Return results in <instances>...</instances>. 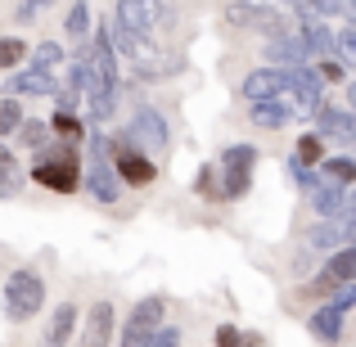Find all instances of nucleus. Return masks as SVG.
Wrapping results in <instances>:
<instances>
[{"instance_id":"f257e3e1","label":"nucleus","mask_w":356,"mask_h":347,"mask_svg":"<svg viewBox=\"0 0 356 347\" xmlns=\"http://www.w3.org/2000/svg\"><path fill=\"white\" fill-rule=\"evenodd\" d=\"M81 158L72 145H50L36 154V167H32V181L41 190H54V194H77L81 190Z\"/></svg>"},{"instance_id":"f03ea898","label":"nucleus","mask_w":356,"mask_h":347,"mask_svg":"<svg viewBox=\"0 0 356 347\" xmlns=\"http://www.w3.org/2000/svg\"><path fill=\"white\" fill-rule=\"evenodd\" d=\"M108 163H113L118 181L131 185V190H145V185L158 181V167L145 149H136V140L122 131V136H108Z\"/></svg>"},{"instance_id":"7ed1b4c3","label":"nucleus","mask_w":356,"mask_h":347,"mask_svg":"<svg viewBox=\"0 0 356 347\" xmlns=\"http://www.w3.org/2000/svg\"><path fill=\"white\" fill-rule=\"evenodd\" d=\"M41 307H45V280L36 275L32 266H18L14 275L5 280V316L14 325H23V321H32Z\"/></svg>"},{"instance_id":"20e7f679","label":"nucleus","mask_w":356,"mask_h":347,"mask_svg":"<svg viewBox=\"0 0 356 347\" xmlns=\"http://www.w3.org/2000/svg\"><path fill=\"white\" fill-rule=\"evenodd\" d=\"M81 185L90 190V199H95V203H118L122 181H118L113 163H108V136H90V163H86Z\"/></svg>"},{"instance_id":"39448f33","label":"nucleus","mask_w":356,"mask_h":347,"mask_svg":"<svg viewBox=\"0 0 356 347\" xmlns=\"http://www.w3.org/2000/svg\"><path fill=\"white\" fill-rule=\"evenodd\" d=\"M252 167H257V149H252V145H230L226 154H221L217 172H221V190H226V199H239V194H248Z\"/></svg>"},{"instance_id":"423d86ee","label":"nucleus","mask_w":356,"mask_h":347,"mask_svg":"<svg viewBox=\"0 0 356 347\" xmlns=\"http://www.w3.org/2000/svg\"><path fill=\"white\" fill-rule=\"evenodd\" d=\"M167 325V298L163 293H149L131 307L127 325H122V343H140V339H154L158 330Z\"/></svg>"},{"instance_id":"0eeeda50","label":"nucleus","mask_w":356,"mask_h":347,"mask_svg":"<svg viewBox=\"0 0 356 347\" xmlns=\"http://www.w3.org/2000/svg\"><path fill=\"white\" fill-rule=\"evenodd\" d=\"M127 136L136 140V149H145V154H163V149L172 145V131H167V118L158 113V108H149V104H140V108H136V118H131Z\"/></svg>"},{"instance_id":"6e6552de","label":"nucleus","mask_w":356,"mask_h":347,"mask_svg":"<svg viewBox=\"0 0 356 347\" xmlns=\"http://www.w3.org/2000/svg\"><path fill=\"white\" fill-rule=\"evenodd\" d=\"M316 293H339V289L356 284V243H348V248H339L330 261L321 266V275L312 280Z\"/></svg>"},{"instance_id":"1a4fd4ad","label":"nucleus","mask_w":356,"mask_h":347,"mask_svg":"<svg viewBox=\"0 0 356 347\" xmlns=\"http://www.w3.org/2000/svg\"><path fill=\"white\" fill-rule=\"evenodd\" d=\"M289 90V72L284 68H252L248 77H243V99L252 104H270V99H280Z\"/></svg>"},{"instance_id":"9d476101","label":"nucleus","mask_w":356,"mask_h":347,"mask_svg":"<svg viewBox=\"0 0 356 347\" xmlns=\"http://www.w3.org/2000/svg\"><path fill=\"white\" fill-rule=\"evenodd\" d=\"M113 325H118L113 302H95L86 312V330H81V343L77 347H108V339H113Z\"/></svg>"},{"instance_id":"9b49d317","label":"nucleus","mask_w":356,"mask_h":347,"mask_svg":"<svg viewBox=\"0 0 356 347\" xmlns=\"http://www.w3.org/2000/svg\"><path fill=\"white\" fill-rule=\"evenodd\" d=\"M316 136H321V140H348V145H356V118L348 113V108L321 104V113H316Z\"/></svg>"},{"instance_id":"f8f14e48","label":"nucleus","mask_w":356,"mask_h":347,"mask_svg":"<svg viewBox=\"0 0 356 347\" xmlns=\"http://www.w3.org/2000/svg\"><path fill=\"white\" fill-rule=\"evenodd\" d=\"M72 334H77V307H72V302H59V307H54V316H50V325H45L41 347H68Z\"/></svg>"},{"instance_id":"ddd939ff","label":"nucleus","mask_w":356,"mask_h":347,"mask_svg":"<svg viewBox=\"0 0 356 347\" xmlns=\"http://www.w3.org/2000/svg\"><path fill=\"white\" fill-rule=\"evenodd\" d=\"M9 95H59V86H54V72L23 68L9 77Z\"/></svg>"},{"instance_id":"4468645a","label":"nucleus","mask_w":356,"mask_h":347,"mask_svg":"<svg viewBox=\"0 0 356 347\" xmlns=\"http://www.w3.org/2000/svg\"><path fill=\"white\" fill-rule=\"evenodd\" d=\"M343 316H348V312H339V307H316V312H312V339H321L325 347H334V343H339L343 339Z\"/></svg>"},{"instance_id":"2eb2a0df","label":"nucleus","mask_w":356,"mask_h":347,"mask_svg":"<svg viewBox=\"0 0 356 347\" xmlns=\"http://www.w3.org/2000/svg\"><path fill=\"white\" fill-rule=\"evenodd\" d=\"M248 118H252V127L280 131V127H289V122H293L298 113H293V104L280 95V99H270V104H252V108H248Z\"/></svg>"},{"instance_id":"dca6fc26","label":"nucleus","mask_w":356,"mask_h":347,"mask_svg":"<svg viewBox=\"0 0 356 347\" xmlns=\"http://www.w3.org/2000/svg\"><path fill=\"white\" fill-rule=\"evenodd\" d=\"M312 208H316V217H321V221H339L343 208H348V190H339V185L325 181L321 190L312 194Z\"/></svg>"},{"instance_id":"f3484780","label":"nucleus","mask_w":356,"mask_h":347,"mask_svg":"<svg viewBox=\"0 0 356 347\" xmlns=\"http://www.w3.org/2000/svg\"><path fill=\"white\" fill-rule=\"evenodd\" d=\"M321 176L330 185H339V190H356V158L352 154H334L321 163Z\"/></svg>"},{"instance_id":"a211bd4d","label":"nucleus","mask_w":356,"mask_h":347,"mask_svg":"<svg viewBox=\"0 0 356 347\" xmlns=\"http://www.w3.org/2000/svg\"><path fill=\"white\" fill-rule=\"evenodd\" d=\"M312 248L316 252H339V248H348V230H343V217L339 221H321V226L312 230Z\"/></svg>"},{"instance_id":"6ab92c4d","label":"nucleus","mask_w":356,"mask_h":347,"mask_svg":"<svg viewBox=\"0 0 356 347\" xmlns=\"http://www.w3.org/2000/svg\"><path fill=\"white\" fill-rule=\"evenodd\" d=\"M50 136H59V145H72V149H77L81 140H86V127H81L77 113H54L50 118Z\"/></svg>"},{"instance_id":"aec40b11","label":"nucleus","mask_w":356,"mask_h":347,"mask_svg":"<svg viewBox=\"0 0 356 347\" xmlns=\"http://www.w3.org/2000/svg\"><path fill=\"white\" fill-rule=\"evenodd\" d=\"M18 190H23V172H18L14 154H9V149L0 145V199H14Z\"/></svg>"},{"instance_id":"412c9836","label":"nucleus","mask_w":356,"mask_h":347,"mask_svg":"<svg viewBox=\"0 0 356 347\" xmlns=\"http://www.w3.org/2000/svg\"><path fill=\"white\" fill-rule=\"evenodd\" d=\"M194 194H199V199H212V203H226V190H221V172H217V167H208V163L199 167V176H194Z\"/></svg>"},{"instance_id":"4be33fe9","label":"nucleus","mask_w":356,"mask_h":347,"mask_svg":"<svg viewBox=\"0 0 356 347\" xmlns=\"http://www.w3.org/2000/svg\"><path fill=\"white\" fill-rule=\"evenodd\" d=\"M18 145L23 149H32V154H41V149H50V122H23L18 127Z\"/></svg>"},{"instance_id":"5701e85b","label":"nucleus","mask_w":356,"mask_h":347,"mask_svg":"<svg viewBox=\"0 0 356 347\" xmlns=\"http://www.w3.org/2000/svg\"><path fill=\"white\" fill-rule=\"evenodd\" d=\"M293 163H302V167H321V163H325V140L316 136V131L298 136V154H293Z\"/></svg>"},{"instance_id":"b1692460","label":"nucleus","mask_w":356,"mask_h":347,"mask_svg":"<svg viewBox=\"0 0 356 347\" xmlns=\"http://www.w3.org/2000/svg\"><path fill=\"white\" fill-rule=\"evenodd\" d=\"M63 32H68L72 41H86V36H90V5H68V14H63Z\"/></svg>"},{"instance_id":"393cba45","label":"nucleus","mask_w":356,"mask_h":347,"mask_svg":"<svg viewBox=\"0 0 356 347\" xmlns=\"http://www.w3.org/2000/svg\"><path fill=\"white\" fill-rule=\"evenodd\" d=\"M59 63H63V45H59V41H41V45L32 50V68H36V72H54Z\"/></svg>"},{"instance_id":"a878e982","label":"nucleus","mask_w":356,"mask_h":347,"mask_svg":"<svg viewBox=\"0 0 356 347\" xmlns=\"http://www.w3.org/2000/svg\"><path fill=\"white\" fill-rule=\"evenodd\" d=\"M217 347H261L257 334H243L239 325H217V339H212Z\"/></svg>"},{"instance_id":"bb28decb","label":"nucleus","mask_w":356,"mask_h":347,"mask_svg":"<svg viewBox=\"0 0 356 347\" xmlns=\"http://www.w3.org/2000/svg\"><path fill=\"white\" fill-rule=\"evenodd\" d=\"M27 59V41L23 36H0V68H18Z\"/></svg>"},{"instance_id":"cd10ccee","label":"nucleus","mask_w":356,"mask_h":347,"mask_svg":"<svg viewBox=\"0 0 356 347\" xmlns=\"http://www.w3.org/2000/svg\"><path fill=\"white\" fill-rule=\"evenodd\" d=\"M23 104H14V99H5V104H0V140L5 136H18V127H23Z\"/></svg>"},{"instance_id":"c85d7f7f","label":"nucleus","mask_w":356,"mask_h":347,"mask_svg":"<svg viewBox=\"0 0 356 347\" xmlns=\"http://www.w3.org/2000/svg\"><path fill=\"white\" fill-rule=\"evenodd\" d=\"M122 347H181V330L176 325H163L154 339H140V343H122Z\"/></svg>"},{"instance_id":"c756f323","label":"nucleus","mask_w":356,"mask_h":347,"mask_svg":"<svg viewBox=\"0 0 356 347\" xmlns=\"http://www.w3.org/2000/svg\"><path fill=\"white\" fill-rule=\"evenodd\" d=\"M316 72H321V81H343V77H348L339 59H325V63H321V68H316Z\"/></svg>"},{"instance_id":"7c9ffc66","label":"nucleus","mask_w":356,"mask_h":347,"mask_svg":"<svg viewBox=\"0 0 356 347\" xmlns=\"http://www.w3.org/2000/svg\"><path fill=\"white\" fill-rule=\"evenodd\" d=\"M36 14H41V5H18V18H23V23H32Z\"/></svg>"},{"instance_id":"2f4dec72","label":"nucleus","mask_w":356,"mask_h":347,"mask_svg":"<svg viewBox=\"0 0 356 347\" xmlns=\"http://www.w3.org/2000/svg\"><path fill=\"white\" fill-rule=\"evenodd\" d=\"M348 113L356 118V81H348Z\"/></svg>"},{"instance_id":"473e14b6","label":"nucleus","mask_w":356,"mask_h":347,"mask_svg":"<svg viewBox=\"0 0 356 347\" xmlns=\"http://www.w3.org/2000/svg\"><path fill=\"white\" fill-rule=\"evenodd\" d=\"M0 104H5V90H0Z\"/></svg>"}]
</instances>
